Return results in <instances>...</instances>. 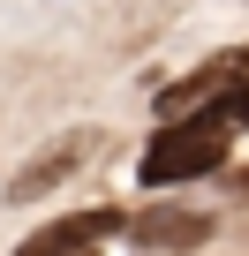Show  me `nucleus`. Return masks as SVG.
Returning a JSON list of instances; mask_svg holds the SVG:
<instances>
[{"label": "nucleus", "mask_w": 249, "mask_h": 256, "mask_svg": "<svg viewBox=\"0 0 249 256\" xmlns=\"http://www.w3.org/2000/svg\"><path fill=\"white\" fill-rule=\"evenodd\" d=\"M226 144H234V128H226L211 106H189V113H174L159 136H151V151L136 158V181H144V188H181V181H204V174H219Z\"/></svg>", "instance_id": "1"}, {"label": "nucleus", "mask_w": 249, "mask_h": 256, "mask_svg": "<svg viewBox=\"0 0 249 256\" xmlns=\"http://www.w3.org/2000/svg\"><path fill=\"white\" fill-rule=\"evenodd\" d=\"M98 144H106L98 128H68V136H53V144H46V151H38V158L8 181V204H38V196H46V188H61V181H68V174H76Z\"/></svg>", "instance_id": "2"}, {"label": "nucleus", "mask_w": 249, "mask_h": 256, "mask_svg": "<svg viewBox=\"0 0 249 256\" xmlns=\"http://www.w3.org/2000/svg\"><path fill=\"white\" fill-rule=\"evenodd\" d=\"M129 226V211H113V204H98V211H68V218H46L16 256H91L106 234H121Z\"/></svg>", "instance_id": "3"}, {"label": "nucleus", "mask_w": 249, "mask_h": 256, "mask_svg": "<svg viewBox=\"0 0 249 256\" xmlns=\"http://www.w3.org/2000/svg\"><path fill=\"white\" fill-rule=\"evenodd\" d=\"M129 234H136L144 248H196V241L211 234V218H204V211H174V204H159V211L129 218Z\"/></svg>", "instance_id": "4"}, {"label": "nucleus", "mask_w": 249, "mask_h": 256, "mask_svg": "<svg viewBox=\"0 0 249 256\" xmlns=\"http://www.w3.org/2000/svg\"><path fill=\"white\" fill-rule=\"evenodd\" d=\"M211 113H219L226 128H249V76H226L219 98H211Z\"/></svg>", "instance_id": "5"}]
</instances>
